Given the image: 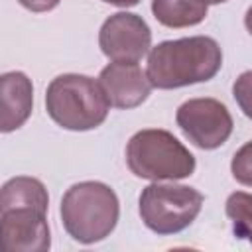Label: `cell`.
<instances>
[{
  "instance_id": "6da1fadb",
  "label": "cell",
  "mask_w": 252,
  "mask_h": 252,
  "mask_svg": "<svg viewBox=\"0 0 252 252\" xmlns=\"http://www.w3.org/2000/svg\"><path fill=\"white\" fill-rule=\"evenodd\" d=\"M222 67V51L209 35L158 43L148 53V79L154 89L169 91L211 81Z\"/></svg>"
},
{
  "instance_id": "7a4b0ae2",
  "label": "cell",
  "mask_w": 252,
  "mask_h": 252,
  "mask_svg": "<svg viewBox=\"0 0 252 252\" xmlns=\"http://www.w3.org/2000/svg\"><path fill=\"white\" fill-rule=\"evenodd\" d=\"M59 215L73 240L96 244L116 228L120 201L114 189L102 181H79L65 191Z\"/></svg>"
},
{
  "instance_id": "3957f363",
  "label": "cell",
  "mask_w": 252,
  "mask_h": 252,
  "mask_svg": "<svg viewBox=\"0 0 252 252\" xmlns=\"http://www.w3.org/2000/svg\"><path fill=\"white\" fill-rule=\"evenodd\" d=\"M45 110L49 118L71 132L98 128L110 110V102L100 87L89 75H57L45 91Z\"/></svg>"
},
{
  "instance_id": "277c9868",
  "label": "cell",
  "mask_w": 252,
  "mask_h": 252,
  "mask_svg": "<svg viewBox=\"0 0 252 252\" xmlns=\"http://www.w3.org/2000/svg\"><path fill=\"white\" fill-rule=\"evenodd\" d=\"M128 169L148 181H177L193 175L195 156L167 130H138L126 144Z\"/></svg>"
},
{
  "instance_id": "5b68a950",
  "label": "cell",
  "mask_w": 252,
  "mask_h": 252,
  "mask_svg": "<svg viewBox=\"0 0 252 252\" xmlns=\"http://www.w3.org/2000/svg\"><path fill=\"white\" fill-rule=\"evenodd\" d=\"M203 201V193L195 187L154 181L142 189L138 211L152 232L167 236L185 230L201 213Z\"/></svg>"
},
{
  "instance_id": "8992f818",
  "label": "cell",
  "mask_w": 252,
  "mask_h": 252,
  "mask_svg": "<svg viewBox=\"0 0 252 252\" xmlns=\"http://www.w3.org/2000/svg\"><path fill=\"white\" fill-rule=\"evenodd\" d=\"M175 122L185 138L201 150L220 148L234 128L228 108L211 96L185 100L175 112Z\"/></svg>"
},
{
  "instance_id": "52a82bcc",
  "label": "cell",
  "mask_w": 252,
  "mask_h": 252,
  "mask_svg": "<svg viewBox=\"0 0 252 252\" xmlns=\"http://www.w3.org/2000/svg\"><path fill=\"white\" fill-rule=\"evenodd\" d=\"M98 47L110 61L138 63L152 49V30L138 14L116 12L102 22Z\"/></svg>"
},
{
  "instance_id": "ba28073f",
  "label": "cell",
  "mask_w": 252,
  "mask_h": 252,
  "mask_svg": "<svg viewBox=\"0 0 252 252\" xmlns=\"http://www.w3.org/2000/svg\"><path fill=\"white\" fill-rule=\"evenodd\" d=\"M2 244L8 252H45L51 246L47 211L33 205L0 209Z\"/></svg>"
},
{
  "instance_id": "9c48e42d",
  "label": "cell",
  "mask_w": 252,
  "mask_h": 252,
  "mask_svg": "<svg viewBox=\"0 0 252 252\" xmlns=\"http://www.w3.org/2000/svg\"><path fill=\"white\" fill-rule=\"evenodd\" d=\"M98 83L110 102V106L120 110H130L146 102L150 96V91L154 89L150 85L148 73L142 71L138 63H124V61H112L106 67H102L98 75Z\"/></svg>"
},
{
  "instance_id": "30bf717a",
  "label": "cell",
  "mask_w": 252,
  "mask_h": 252,
  "mask_svg": "<svg viewBox=\"0 0 252 252\" xmlns=\"http://www.w3.org/2000/svg\"><path fill=\"white\" fill-rule=\"evenodd\" d=\"M2 112L0 130L4 134L18 130L26 124L33 108V85L22 71H8L0 77Z\"/></svg>"
},
{
  "instance_id": "8fae6325",
  "label": "cell",
  "mask_w": 252,
  "mask_h": 252,
  "mask_svg": "<svg viewBox=\"0 0 252 252\" xmlns=\"http://www.w3.org/2000/svg\"><path fill=\"white\" fill-rule=\"evenodd\" d=\"M207 0H152L154 18L165 28H191L207 18Z\"/></svg>"
},
{
  "instance_id": "7c38bea8",
  "label": "cell",
  "mask_w": 252,
  "mask_h": 252,
  "mask_svg": "<svg viewBox=\"0 0 252 252\" xmlns=\"http://www.w3.org/2000/svg\"><path fill=\"white\" fill-rule=\"evenodd\" d=\"M16 205H33L39 209L49 207V195L45 185L30 175H16L2 185L0 191V209Z\"/></svg>"
},
{
  "instance_id": "4fadbf2b",
  "label": "cell",
  "mask_w": 252,
  "mask_h": 252,
  "mask_svg": "<svg viewBox=\"0 0 252 252\" xmlns=\"http://www.w3.org/2000/svg\"><path fill=\"white\" fill-rule=\"evenodd\" d=\"M224 213L232 222L234 236L252 244V193H230L224 203Z\"/></svg>"
},
{
  "instance_id": "5bb4252c",
  "label": "cell",
  "mask_w": 252,
  "mask_h": 252,
  "mask_svg": "<svg viewBox=\"0 0 252 252\" xmlns=\"http://www.w3.org/2000/svg\"><path fill=\"white\" fill-rule=\"evenodd\" d=\"M230 173L240 185L252 187V140L234 152L230 161Z\"/></svg>"
},
{
  "instance_id": "9a60e30c",
  "label": "cell",
  "mask_w": 252,
  "mask_h": 252,
  "mask_svg": "<svg viewBox=\"0 0 252 252\" xmlns=\"http://www.w3.org/2000/svg\"><path fill=\"white\" fill-rule=\"evenodd\" d=\"M232 96L246 118L252 120V69L244 71L232 83Z\"/></svg>"
},
{
  "instance_id": "2e32d148",
  "label": "cell",
  "mask_w": 252,
  "mask_h": 252,
  "mask_svg": "<svg viewBox=\"0 0 252 252\" xmlns=\"http://www.w3.org/2000/svg\"><path fill=\"white\" fill-rule=\"evenodd\" d=\"M26 10H30V12H51L53 8H57L59 6V2L61 0H18Z\"/></svg>"
},
{
  "instance_id": "e0dca14e",
  "label": "cell",
  "mask_w": 252,
  "mask_h": 252,
  "mask_svg": "<svg viewBox=\"0 0 252 252\" xmlns=\"http://www.w3.org/2000/svg\"><path fill=\"white\" fill-rule=\"evenodd\" d=\"M106 4H112V6H118V8H132L136 4H140V0H102Z\"/></svg>"
},
{
  "instance_id": "ac0fdd59",
  "label": "cell",
  "mask_w": 252,
  "mask_h": 252,
  "mask_svg": "<svg viewBox=\"0 0 252 252\" xmlns=\"http://www.w3.org/2000/svg\"><path fill=\"white\" fill-rule=\"evenodd\" d=\"M244 26H246V30H248V33L252 35V6L246 10V14H244Z\"/></svg>"
},
{
  "instance_id": "d6986e66",
  "label": "cell",
  "mask_w": 252,
  "mask_h": 252,
  "mask_svg": "<svg viewBox=\"0 0 252 252\" xmlns=\"http://www.w3.org/2000/svg\"><path fill=\"white\" fill-rule=\"evenodd\" d=\"M222 2H228V0H207V4H222Z\"/></svg>"
}]
</instances>
